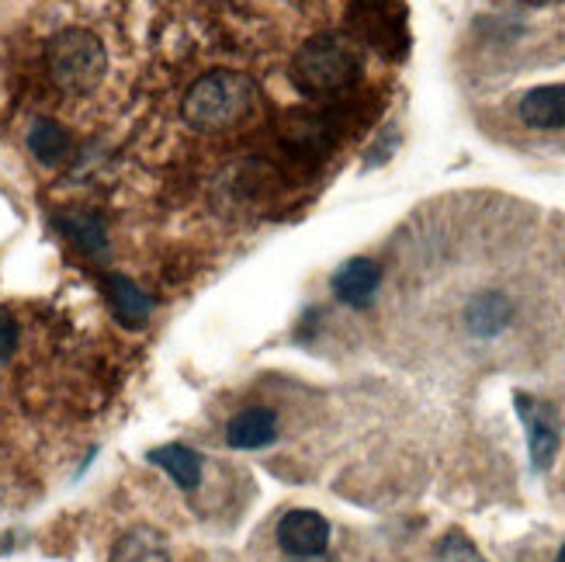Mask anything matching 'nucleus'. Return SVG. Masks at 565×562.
I'll use <instances>...</instances> for the list:
<instances>
[{
  "label": "nucleus",
  "mask_w": 565,
  "mask_h": 562,
  "mask_svg": "<svg viewBox=\"0 0 565 562\" xmlns=\"http://www.w3.org/2000/svg\"><path fill=\"white\" fill-rule=\"evenodd\" d=\"M264 97L257 81L236 70H212L191 84L184 97V121L199 132H226L260 112Z\"/></svg>",
  "instance_id": "nucleus-1"
},
{
  "label": "nucleus",
  "mask_w": 565,
  "mask_h": 562,
  "mask_svg": "<svg viewBox=\"0 0 565 562\" xmlns=\"http://www.w3.org/2000/svg\"><path fill=\"white\" fill-rule=\"evenodd\" d=\"M361 73L358 53L348 39L340 35H312L291 60V81L302 94L333 97L348 91Z\"/></svg>",
  "instance_id": "nucleus-2"
},
{
  "label": "nucleus",
  "mask_w": 565,
  "mask_h": 562,
  "mask_svg": "<svg viewBox=\"0 0 565 562\" xmlns=\"http://www.w3.org/2000/svg\"><path fill=\"white\" fill-rule=\"evenodd\" d=\"M45 60H49L53 81L66 94H90L97 84H102L105 70H108V56H105L102 39H97L94 32H84V29L56 32L53 39H49Z\"/></svg>",
  "instance_id": "nucleus-3"
},
{
  "label": "nucleus",
  "mask_w": 565,
  "mask_h": 562,
  "mask_svg": "<svg viewBox=\"0 0 565 562\" xmlns=\"http://www.w3.org/2000/svg\"><path fill=\"white\" fill-rule=\"evenodd\" d=\"M278 545L291 559L323 555L330 545V521L316 510H288L278 524Z\"/></svg>",
  "instance_id": "nucleus-4"
},
{
  "label": "nucleus",
  "mask_w": 565,
  "mask_h": 562,
  "mask_svg": "<svg viewBox=\"0 0 565 562\" xmlns=\"http://www.w3.org/2000/svg\"><path fill=\"white\" fill-rule=\"evenodd\" d=\"M518 410L524 417V427H527V437H531V462L537 473H545L555 458V448H558V431H555V421H552V410L545 403H537L524 393H518Z\"/></svg>",
  "instance_id": "nucleus-5"
},
{
  "label": "nucleus",
  "mask_w": 565,
  "mask_h": 562,
  "mask_svg": "<svg viewBox=\"0 0 565 562\" xmlns=\"http://www.w3.org/2000/svg\"><path fill=\"white\" fill-rule=\"evenodd\" d=\"M379 282H382V267L375 261H367V257H354L348 264H340V272L333 275V296L343 306L364 309L367 303L375 299Z\"/></svg>",
  "instance_id": "nucleus-6"
},
{
  "label": "nucleus",
  "mask_w": 565,
  "mask_h": 562,
  "mask_svg": "<svg viewBox=\"0 0 565 562\" xmlns=\"http://www.w3.org/2000/svg\"><path fill=\"white\" fill-rule=\"evenodd\" d=\"M278 437V417L271 410L264 406H250L236 413L226 427V445L236 448V452H257V448H267Z\"/></svg>",
  "instance_id": "nucleus-7"
},
{
  "label": "nucleus",
  "mask_w": 565,
  "mask_h": 562,
  "mask_svg": "<svg viewBox=\"0 0 565 562\" xmlns=\"http://www.w3.org/2000/svg\"><path fill=\"white\" fill-rule=\"evenodd\" d=\"M105 291H108V303H111V312H115V320L121 327H129V330H139L150 324V316H153V299L146 296V291L129 282V278H121V275H111L105 282Z\"/></svg>",
  "instance_id": "nucleus-8"
},
{
  "label": "nucleus",
  "mask_w": 565,
  "mask_h": 562,
  "mask_svg": "<svg viewBox=\"0 0 565 562\" xmlns=\"http://www.w3.org/2000/svg\"><path fill=\"white\" fill-rule=\"evenodd\" d=\"M521 121L531 129H565V84L527 91L521 97Z\"/></svg>",
  "instance_id": "nucleus-9"
},
{
  "label": "nucleus",
  "mask_w": 565,
  "mask_h": 562,
  "mask_svg": "<svg viewBox=\"0 0 565 562\" xmlns=\"http://www.w3.org/2000/svg\"><path fill=\"white\" fill-rule=\"evenodd\" d=\"M108 562H170V549L157 528H132L111 545Z\"/></svg>",
  "instance_id": "nucleus-10"
},
{
  "label": "nucleus",
  "mask_w": 565,
  "mask_h": 562,
  "mask_svg": "<svg viewBox=\"0 0 565 562\" xmlns=\"http://www.w3.org/2000/svg\"><path fill=\"white\" fill-rule=\"evenodd\" d=\"M513 320V306L503 291H482L469 303V312H465V324L476 337H497L500 330H507V324Z\"/></svg>",
  "instance_id": "nucleus-11"
},
{
  "label": "nucleus",
  "mask_w": 565,
  "mask_h": 562,
  "mask_svg": "<svg viewBox=\"0 0 565 562\" xmlns=\"http://www.w3.org/2000/svg\"><path fill=\"white\" fill-rule=\"evenodd\" d=\"M157 469H163L170 479H174L181 490H194L202 483V455L188 448V445H160L146 455Z\"/></svg>",
  "instance_id": "nucleus-12"
},
{
  "label": "nucleus",
  "mask_w": 565,
  "mask_h": 562,
  "mask_svg": "<svg viewBox=\"0 0 565 562\" xmlns=\"http://www.w3.org/2000/svg\"><path fill=\"white\" fill-rule=\"evenodd\" d=\"M29 150L39 163L56 167L66 153H70V136L60 121L53 118H39L35 126L29 129Z\"/></svg>",
  "instance_id": "nucleus-13"
},
{
  "label": "nucleus",
  "mask_w": 565,
  "mask_h": 562,
  "mask_svg": "<svg viewBox=\"0 0 565 562\" xmlns=\"http://www.w3.org/2000/svg\"><path fill=\"white\" fill-rule=\"evenodd\" d=\"M281 136H285V142L291 146V150L319 153L327 146V139H330V129H327V121L316 118L312 112H291L285 118V126H281Z\"/></svg>",
  "instance_id": "nucleus-14"
},
{
  "label": "nucleus",
  "mask_w": 565,
  "mask_h": 562,
  "mask_svg": "<svg viewBox=\"0 0 565 562\" xmlns=\"http://www.w3.org/2000/svg\"><path fill=\"white\" fill-rule=\"evenodd\" d=\"M60 230L77 243V247L84 254H94V257H102L108 251V236H105V226H102V219L90 215V212H73L66 219H60Z\"/></svg>",
  "instance_id": "nucleus-15"
},
{
  "label": "nucleus",
  "mask_w": 565,
  "mask_h": 562,
  "mask_svg": "<svg viewBox=\"0 0 565 562\" xmlns=\"http://www.w3.org/2000/svg\"><path fill=\"white\" fill-rule=\"evenodd\" d=\"M18 348V324L8 312H0V364H4Z\"/></svg>",
  "instance_id": "nucleus-16"
},
{
  "label": "nucleus",
  "mask_w": 565,
  "mask_h": 562,
  "mask_svg": "<svg viewBox=\"0 0 565 562\" xmlns=\"http://www.w3.org/2000/svg\"><path fill=\"white\" fill-rule=\"evenodd\" d=\"M527 8H555V4H565V0H521Z\"/></svg>",
  "instance_id": "nucleus-17"
},
{
  "label": "nucleus",
  "mask_w": 565,
  "mask_h": 562,
  "mask_svg": "<svg viewBox=\"0 0 565 562\" xmlns=\"http://www.w3.org/2000/svg\"><path fill=\"white\" fill-rule=\"evenodd\" d=\"M555 562H565V545L558 549V559H555Z\"/></svg>",
  "instance_id": "nucleus-18"
}]
</instances>
